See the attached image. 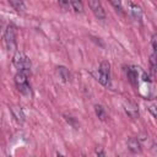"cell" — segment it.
<instances>
[{
	"instance_id": "5b68a950",
	"label": "cell",
	"mask_w": 157,
	"mask_h": 157,
	"mask_svg": "<svg viewBox=\"0 0 157 157\" xmlns=\"http://www.w3.org/2000/svg\"><path fill=\"white\" fill-rule=\"evenodd\" d=\"M88 5L93 12V15L98 18V20H104L107 17L105 15V10L101 2V0H88Z\"/></svg>"
},
{
	"instance_id": "3957f363",
	"label": "cell",
	"mask_w": 157,
	"mask_h": 157,
	"mask_svg": "<svg viewBox=\"0 0 157 157\" xmlns=\"http://www.w3.org/2000/svg\"><path fill=\"white\" fill-rule=\"evenodd\" d=\"M97 80L103 85V86H108L109 85V80H110V64L108 61H102L97 74H96Z\"/></svg>"
},
{
	"instance_id": "9c48e42d",
	"label": "cell",
	"mask_w": 157,
	"mask_h": 157,
	"mask_svg": "<svg viewBox=\"0 0 157 157\" xmlns=\"http://www.w3.org/2000/svg\"><path fill=\"white\" fill-rule=\"evenodd\" d=\"M56 70H58V74H59L60 78H61L64 82H67V81L70 80V72H69V70H67L65 66H58Z\"/></svg>"
},
{
	"instance_id": "30bf717a",
	"label": "cell",
	"mask_w": 157,
	"mask_h": 157,
	"mask_svg": "<svg viewBox=\"0 0 157 157\" xmlns=\"http://www.w3.org/2000/svg\"><path fill=\"white\" fill-rule=\"evenodd\" d=\"M9 4L17 11V12H23L25 11V4L23 0H7Z\"/></svg>"
},
{
	"instance_id": "5bb4252c",
	"label": "cell",
	"mask_w": 157,
	"mask_h": 157,
	"mask_svg": "<svg viewBox=\"0 0 157 157\" xmlns=\"http://www.w3.org/2000/svg\"><path fill=\"white\" fill-rule=\"evenodd\" d=\"M108 1L113 5V7H114L117 11H119V12L123 11V2H121V0H108Z\"/></svg>"
},
{
	"instance_id": "8fae6325",
	"label": "cell",
	"mask_w": 157,
	"mask_h": 157,
	"mask_svg": "<svg viewBox=\"0 0 157 157\" xmlns=\"http://www.w3.org/2000/svg\"><path fill=\"white\" fill-rule=\"evenodd\" d=\"M69 4H70V6L72 7V10L75 12L81 13L83 11V5H82L81 0H69Z\"/></svg>"
},
{
	"instance_id": "ba28073f",
	"label": "cell",
	"mask_w": 157,
	"mask_h": 157,
	"mask_svg": "<svg viewBox=\"0 0 157 157\" xmlns=\"http://www.w3.org/2000/svg\"><path fill=\"white\" fill-rule=\"evenodd\" d=\"M11 113H12L13 118H15L18 123H22V121L25 120V113H23V110H22L21 107H17V105L11 107Z\"/></svg>"
},
{
	"instance_id": "7c38bea8",
	"label": "cell",
	"mask_w": 157,
	"mask_h": 157,
	"mask_svg": "<svg viewBox=\"0 0 157 157\" xmlns=\"http://www.w3.org/2000/svg\"><path fill=\"white\" fill-rule=\"evenodd\" d=\"M94 113H96V115H97L101 120H105L107 113H105V109H104L101 104H96V105H94Z\"/></svg>"
},
{
	"instance_id": "7a4b0ae2",
	"label": "cell",
	"mask_w": 157,
	"mask_h": 157,
	"mask_svg": "<svg viewBox=\"0 0 157 157\" xmlns=\"http://www.w3.org/2000/svg\"><path fill=\"white\" fill-rule=\"evenodd\" d=\"M15 85L22 94H25V96L31 94V86H29V82H28V74H26L23 71H18L15 75Z\"/></svg>"
},
{
	"instance_id": "52a82bcc",
	"label": "cell",
	"mask_w": 157,
	"mask_h": 157,
	"mask_svg": "<svg viewBox=\"0 0 157 157\" xmlns=\"http://www.w3.org/2000/svg\"><path fill=\"white\" fill-rule=\"evenodd\" d=\"M128 147L131 152L134 153H137V152H141V146H140V142L136 137H130L128 140Z\"/></svg>"
},
{
	"instance_id": "8992f818",
	"label": "cell",
	"mask_w": 157,
	"mask_h": 157,
	"mask_svg": "<svg viewBox=\"0 0 157 157\" xmlns=\"http://www.w3.org/2000/svg\"><path fill=\"white\" fill-rule=\"evenodd\" d=\"M128 11H129V15H130L135 21L141 22V20H142V10H141V7H140L139 5H136V4L131 2V1H129V2H128Z\"/></svg>"
},
{
	"instance_id": "6da1fadb",
	"label": "cell",
	"mask_w": 157,
	"mask_h": 157,
	"mask_svg": "<svg viewBox=\"0 0 157 157\" xmlns=\"http://www.w3.org/2000/svg\"><path fill=\"white\" fill-rule=\"evenodd\" d=\"M12 64L18 71H23L26 74L31 72V60L22 52H16L15 53V55L12 58Z\"/></svg>"
},
{
	"instance_id": "4fadbf2b",
	"label": "cell",
	"mask_w": 157,
	"mask_h": 157,
	"mask_svg": "<svg viewBox=\"0 0 157 157\" xmlns=\"http://www.w3.org/2000/svg\"><path fill=\"white\" fill-rule=\"evenodd\" d=\"M125 112H126V114H129L131 118H136V117L139 115V110H137V108H136L135 104H132L131 107H126V108H125Z\"/></svg>"
},
{
	"instance_id": "277c9868",
	"label": "cell",
	"mask_w": 157,
	"mask_h": 157,
	"mask_svg": "<svg viewBox=\"0 0 157 157\" xmlns=\"http://www.w3.org/2000/svg\"><path fill=\"white\" fill-rule=\"evenodd\" d=\"M4 42L7 48V50H15L16 49V28L13 26H7L4 33Z\"/></svg>"
},
{
	"instance_id": "9a60e30c",
	"label": "cell",
	"mask_w": 157,
	"mask_h": 157,
	"mask_svg": "<svg viewBox=\"0 0 157 157\" xmlns=\"http://www.w3.org/2000/svg\"><path fill=\"white\" fill-rule=\"evenodd\" d=\"M58 1H59V5L63 9H67L69 7V0H58Z\"/></svg>"
}]
</instances>
